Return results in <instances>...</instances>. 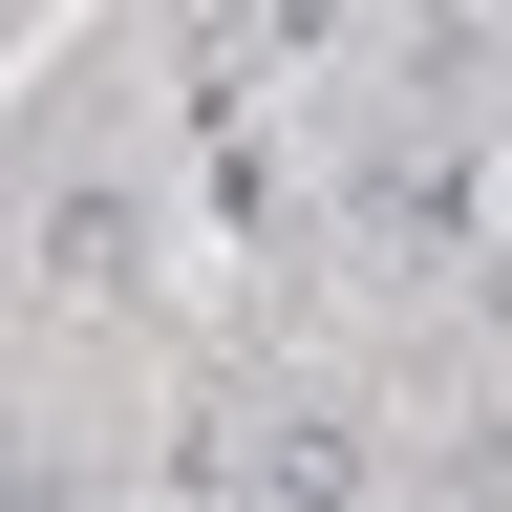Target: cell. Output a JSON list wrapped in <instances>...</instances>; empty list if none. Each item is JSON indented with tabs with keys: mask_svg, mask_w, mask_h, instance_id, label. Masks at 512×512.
I'll return each mask as SVG.
<instances>
[{
	"mask_svg": "<svg viewBox=\"0 0 512 512\" xmlns=\"http://www.w3.org/2000/svg\"><path fill=\"white\" fill-rule=\"evenodd\" d=\"M470 235H491V171L448 150V128H384V150H363V256H384V278H448Z\"/></svg>",
	"mask_w": 512,
	"mask_h": 512,
	"instance_id": "cell-2",
	"label": "cell"
},
{
	"mask_svg": "<svg viewBox=\"0 0 512 512\" xmlns=\"http://www.w3.org/2000/svg\"><path fill=\"white\" fill-rule=\"evenodd\" d=\"M128 256H150V235H128V192L64 171V192H43V299H128Z\"/></svg>",
	"mask_w": 512,
	"mask_h": 512,
	"instance_id": "cell-3",
	"label": "cell"
},
{
	"mask_svg": "<svg viewBox=\"0 0 512 512\" xmlns=\"http://www.w3.org/2000/svg\"><path fill=\"white\" fill-rule=\"evenodd\" d=\"M192 448H214V491H256V512H384V448H363V406H320V384L299 406H214Z\"/></svg>",
	"mask_w": 512,
	"mask_h": 512,
	"instance_id": "cell-1",
	"label": "cell"
}]
</instances>
